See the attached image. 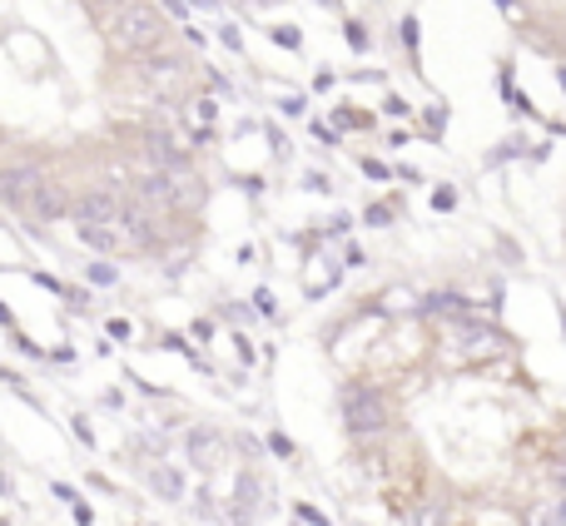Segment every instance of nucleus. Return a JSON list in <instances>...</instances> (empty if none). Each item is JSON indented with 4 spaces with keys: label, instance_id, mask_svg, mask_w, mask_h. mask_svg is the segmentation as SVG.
Wrapping results in <instances>:
<instances>
[{
    "label": "nucleus",
    "instance_id": "1",
    "mask_svg": "<svg viewBox=\"0 0 566 526\" xmlns=\"http://www.w3.org/2000/svg\"><path fill=\"white\" fill-rule=\"evenodd\" d=\"M109 40L129 60H155L159 50H169V25L155 6H119L109 15Z\"/></svg>",
    "mask_w": 566,
    "mask_h": 526
},
{
    "label": "nucleus",
    "instance_id": "2",
    "mask_svg": "<svg viewBox=\"0 0 566 526\" xmlns=\"http://www.w3.org/2000/svg\"><path fill=\"white\" fill-rule=\"evenodd\" d=\"M343 422H348L353 438H378L392 428V402L378 388H353L343 398Z\"/></svg>",
    "mask_w": 566,
    "mask_h": 526
},
{
    "label": "nucleus",
    "instance_id": "3",
    "mask_svg": "<svg viewBox=\"0 0 566 526\" xmlns=\"http://www.w3.org/2000/svg\"><path fill=\"white\" fill-rule=\"evenodd\" d=\"M119 239H125L129 254H155V249H159L155 214H145L135 199H125V204H119Z\"/></svg>",
    "mask_w": 566,
    "mask_h": 526
},
{
    "label": "nucleus",
    "instance_id": "4",
    "mask_svg": "<svg viewBox=\"0 0 566 526\" xmlns=\"http://www.w3.org/2000/svg\"><path fill=\"white\" fill-rule=\"evenodd\" d=\"M119 204H125V199L109 194V189H90V194L70 199V219H75L80 229L85 224H119Z\"/></svg>",
    "mask_w": 566,
    "mask_h": 526
},
{
    "label": "nucleus",
    "instance_id": "5",
    "mask_svg": "<svg viewBox=\"0 0 566 526\" xmlns=\"http://www.w3.org/2000/svg\"><path fill=\"white\" fill-rule=\"evenodd\" d=\"M40 169L35 165H10V169H0V199L6 204H15V209H30V194L40 189Z\"/></svg>",
    "mask_w": 566,
    "mask_h": 526
},
{
    "label": "nucleus",
    "instance_id": "6",
    "mask_svg": "<svg viewBox=\"0 0 566 526\" xmlns=\"http://www.w3.org/2000/svg\"><path fill=\"white\" fill-rule=\"evenodd\" d=\"M30 214L35 219H45V224H55L60 214H70V199H65V189H55L50 179H40V189L30 194Z\"/></svg>",
    "mask_w": 566,
    "mask_h": 526
},
{
    "label": "nucleus",
    "instance_id": "7",
    "mask_svg": "<svg viewBox=\"0 0 566 526\" xmlns=\"http://www.w3.org/2000/svg\"><path fill=\"white\" fill-rule=\"evenodd\" d=\"M169 189H175V209L205 204V179H199L195 169H175V175H169Z\"/></svg>",
    "mask_w": 566,
    "mask_h": 526
},
{
    "label": "nucleus",
    "instance_id": "8",
    "mask_svg": "<svg viewBox=\"0 0 566 526\" xmlns=\"http://www.w3.org/2000/svg\"><path fill=\"white\" fill-rule=\"evenodd\" d=\"M80 244L95 249V254H119L125 239H119V224H85L80 229Z\"/></svg>",
    "mask_w": 566,
    "mask_h": 526
},
{
    "label": "nucleus",
    "instance_id": "9",
    "mask_svg": "<svg viewBox=\"0 0 566 526\" xmlns=\"http://www.w3.org/2000/svg\"><path fill=\"white\" fill-rule=\"evenodd\" d=\"M189 452H195V462H199V467H205V462H219V452H224V448H219V438H214V432H195V442H189Z\"/></svg>",
    "mask_w": 566,
    "mask_h": 526
},
{
    "label": "nucleus",
    "instance_id": "10",
    "mask_svg": "<svg viewBox=\"0 0 566 526\" xmlns=\"http://www.w3.org/2000/svg\"><path fill=\"white\" fill-rule=\"evenodd\" d=\"M155 492L159 497H179V492H185V482H179V472H155Z\"/></svg>",
    "mask_w": 566,
    "mask_h": 526
},
{
    "label": "nucleus",
    "instance_id": "11",
    "mask_svg": "<svg viewBox=\"0 0 566 526\" xmlns=\"http://www.w3.org/2000/svg\"><path fill=\"white\" fill-rule=\"evenodd\" d=\"M402 526H442V512L438 507H412L408 517H402Z\"/></svg>",
    "mask_w": 566,
    "mask_h": 526
},
{
    "label": "nucleus",
    "instance_id": "12",
    "mask_svg": "<svg viewBox=\"0 0 566 526\" xmlns=\"http://www.w3.org/2000/svg\"><path fill=\"white\" fill-rule=\"evenodd\" d=\"M189 115H195L199 129H209V125H214V99H195V105H189Z\"/></svg>",
    "mask_w": 566,
    "mask_h": 526
},
{
    "label": "nucleus",
    "instance_id": "13",
    "mask_svg": "<svg viewBox=\"0 0 566 526\" xmlns=\"http://www.w3.org/2000/svg\"><path fill=\"white\" fill-rule=\"evenodd\" d=\"M85 278H90V283H99V288H109V283H115V269H109V263H90Z\"/></svg>",
    "mask_w": 566,
    "mask_h": 526
},
{
    "label": "nucleus",
    "instance_id": "14",
    "mask_svg": "<svg viewBox=\"0 0 566 526\" xmlns=\"http://www.w3.org/2000/svg\"><path fill=\"white\" fill-rule=\"evenodd\" d=\"M338 125L343 129H358V125H368V115H358V109H338Z\"/></svg>",
    "mask_w": 566,
    "mask_h": 526
},
{
    "label": "nucleus",
    "instance_id": "15",
    "mask_svg": "<svg viewBox=\"0 0 566 526\" xmlns=\"http://www.w3.org/2000/svg\"><path fill=\"white\" fill-rule=\"evenodd\" d=\"M432 204H438V209H452V204H458V194H452V189H438V194H432Z\"/></svg>",
    "mask_w": 566,
    "mask_h": 526
},
{
    "label": "nucleus",
    "instance_id": "16",
    "mask_svg": "<svg viewBox=\"0 0 566 526\" xmlns=\"http://www.w3.org/2000/svg\"><path fill=\"white\" fill-rule=\"evenodd\" d=\"M552 482H557V487L566 492V462H562V457H557V462H552Z\"/></svg>",
    "mask_w": 566,
    "mask_h": 526
},
{
    "label": "nucleus",
    "instance_id": "17",
    "mask_svg": "<svg viewBox=\"0 0 566 526\" xmlns=\"http://www.w3.org/2000/svg\"><path fill=\"white\" fill-rule=\"evenodd\" d=\"M557 517H566V502H562V512H557Z\"/></svg>",
    "mask_w": 566,
    "mask_h": 526
}]
</instances>
